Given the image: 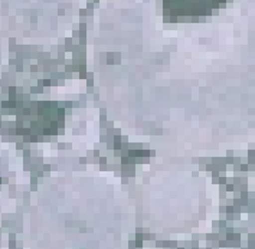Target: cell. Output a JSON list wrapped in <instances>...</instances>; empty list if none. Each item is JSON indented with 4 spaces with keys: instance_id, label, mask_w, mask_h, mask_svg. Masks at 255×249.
Here are the masks:
<instances>
[{
    "instance_id": "6da1fadb",
    "label": "cell",
    "mask_w": 255,
    "mask_h": 249,
    "mask_svg": "<svg viewBox=\"0 0 255 249\" xmlns=\"http://www.w3.org/2000/svg\"><path fill=\"white\" fill-rule=\"evenodd\" d=\"M225 4V0H163V13L172 20L206 16Z\"/></svg>"
}]
</instances>
